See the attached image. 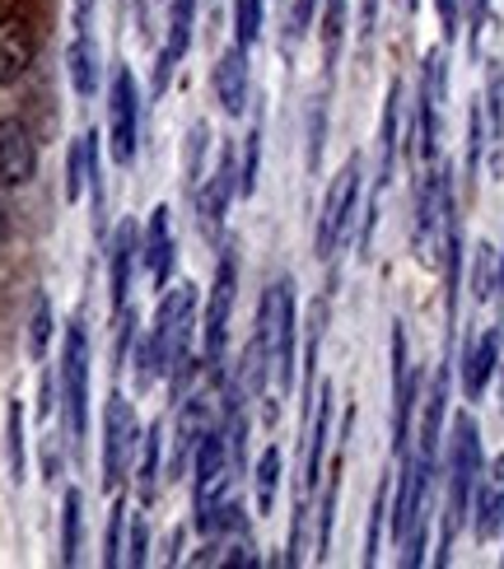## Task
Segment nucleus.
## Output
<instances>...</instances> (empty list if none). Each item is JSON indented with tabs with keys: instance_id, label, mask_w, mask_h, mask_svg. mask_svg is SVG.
<instances>
[{
	"instance_id": "obj_13",
	"label": "nucleus",
	"mask_w": 504,
	"mask_h": 569,
	"mask_svg": "<svg viewBox=\"0 0 504 569\" xmlns=\"http://www.w3.org/2000/svg\"><path fill=\"white\" fill-rule=\"evenodd\" d=\"M38 173L33 136L19 117H0V187H23Z\"/></svg>"
},
{
	"instance_id": "obj_29",
	"label": "nucleus",
	"mask_w": 504,
	"mask_h": 569,
	"mask_svg": "<svg viewBox=\"0 0 504 569\" xmlns=\"http://www.w3.org/2000/svg\"><path fill=\"white\" fill-rule=\"evenodd\" d=\"M388 509H393V477H383L374 490V513H369V532H365V565L378 560V541H383V523H388Z\"/></svg>"
},
{
	"instance_id": "obj_37",
	"label": "nucleus",
	"mask_w": 504,
	"mask_h": 569,
	"mask_svg": "<svg viewBox=\"0 0 504 569\" xmlns=\"http://www.w3.org/2000/svg\"><path fill=\"white\" fill-rule=\"evenodd\" d=\"M234 38L238 47H253L261 38V0H234Z\"/></svg>"
},
{
	"instance_id": "obj_18",
	"label": "nucleus",
	"mask_w": 504,
	"mask_h": 569,
	"mask_svg": "<svg viewBox=\"0 0 504 569\" xmlns=\"http://www.w3.org/2000/svg\"><path fill=\"white\" fill-rule=\"evenodd\" d=\"M168 216H174L168 206H155V216L146 224V239H140V262H146V271H150L155 284H168V271H174V257H178L174 224H168Z\"/></svg>"
},
{
	"instance_id": "obj_25",
	"label": "nucleus",
	"mask_w": 504,
	"mask_h": 569,
	"mask_svg": "<svg viewBox=\"0 0 504 569\" xmlns=\"http://www.w3.org/2000/svg\"><path fill=\"white\" fill-rule=\"evenodd\" d=\"M80 537H85V495L70 486L61 505V565L80 560Z\"/></svg>"
},
{
	"instance_id": "obj_14",
	"label": "nucleus",
	"mask_w": 504,
	"mask_h": 569,
	"mask_svg": "<svg viewBox=\"0 0 504 569\" xmlns=\"http://www.w3.org/2000/svg\"><path fill=\"white\" fill-rule=\"evenodd\" d=\"M210 84H215V103L225 108V117H244L248 108V89H253V76H248V47H225L220 61L210 70Z\"/></svg>"
},
{
	"instance_id": "obj_19",
	"label": "nucleus",
	"mask_w": 504,
	"mask_h": 569,
	"mask_svg": "<svg viewBox=\"0 0 504 569\" xmlns=\"http://www.w3.org/2000/svg\"><path fill=\"white\" fill-rule=\"evenodd\" d=\"M397 146H402V80L388 84V99H383V122H378V178H374V197L393 182L397 169Z\"/></svg>"
},
{
	"instance_id": "obj_27",
	"label": "nucleus",
	"mask_w": 504,
	"mask_h": 569,
	"mask_svg": "<svg viewBox=\"0 0 504 569\" xmlns=\"http://www.w3.org/2000/svg\"><path fill=\"white\" fill-rule=\"evenodd\" d=\"M253 481H257V513H271L276 509V486H280V448L276 443L261 448Z\"/></svg>"
},
{
	"instance_id": "obj_42",
	"label": "nucleus",
	"mask_w": 504,
	"mask_h": 569,
	"mask_svg": "<svg viewBox=\"0 0 504 569\" xmlns=\"http://www.w3.org/2000/svg\"><path fill=\"white\" fill-rule=\"evenodd\" d=\"M458 6H463V0H435L439 23H444V42H453V38H458Z\"/></svg>"
},
{
	"instance_id": "obj_7",
	"label": "nucleus",
	"mask_w": 504,
	"mask_h": 569,
	"mask_svg": "<svg viewBox=\"0 0 504 569\" xmlns=\"http://www.w3.org/2000/svg\"><path fill=\"white\" fill-rule=\"evenodd\" d=\"M140 448V425H136V411L122 392L108 397V411H103V486L117 490L127 481L131 471V458Z\"/></svg>"
},
{
	"instance_id": "obj_39",
	"label": "nucleus",
	"mask_w": 504,
	"mask_h": 569,
	"mask_svg": "<svg viewBox=\"0 0 504 569\" xmlns=\"http://www.w3.org/2000/svg\"><path fill=\"white\" fill-rule=\"evenodd\" d=\"M122 523H127V505L117 500L108 513V547H103V565H122Z\"/></svg>"
},
{
	"instance_id": "obj_17",
	"label": "nucleus",
	"mask_w": 504,
	"mask_h": 569,
	"mask_svg": "<svg viewBox=\"0 0 504 569\" xmlns=\"http://www.w3.org/2000/svg\"><path fill=\"white\" fill-rule=\"evenodd\" d=\"M448 378H453V360H444L429 378V392H425V416H421V439H416V453L425 458H439V439H444V416H448Z\"/></svg>"
},
{
	"instance_id": "obj_12",
	"label": "nucleus",
	"mask_w": 504,
	"mask_h": 569,
	"mask_svg": "<svg viewBox=\"0 0 504 569\" xmlns=\"http://www.w3.org/2000/svg\"><path fill=\"white\" fill-rule=\"evenodd\" d=\"M191 29H197V0H168V38H164L159 57H155V93L168 89V80H174L178 61L187 57Z\"/></svg>"
},
{
	"instance_id": "obj_30",
	"label": "nucleus",
	"mask_w": 504,
	"mask_h": 569,
	"mask_svg": "<svg viewBox=\"0 0 504 569\" xmlns=\"http://www.w3.org/2000/svg\"><path fill=\"white\" fill-rule=\"evenodd\" d=\"M482 154H486V103L472 99V108H467V182H476V173H482Z\"/></svg>"
},
{
	"instance_id": "obj_32",
	"label": "nucleus",
	"mask_w": 504,
	"mask_h": 569,
	"mask_svg": "<svg viewBox=\"0 0 504 569\" xmlns=\"http://www.w3.org/2000/svg\"><path fill=\"white\" fill-rule=\"evenodd\" d=\"M495 271H500V252L491 243H476V257H472V299L486 303L495 295Z\"/></svg>"
},
{
	"instance_id": "obj_21",
	"label": "nucleus",
	"mask_w": 504,
	"mask_h": 569,
	"mask_svg": "<svg viewBox=\"0 0 504 569\" xmlns=\"http://www.w3.org/2000/svg\"><path fill=\"white\" fill-rule=\"evenodd\" d=\"M136 262H140V229L127 220L122 229H117V239H112V308H127Z\"/></svg>"
},
{
	"instance_id": "obj_33",
	"label": "nucleus",
	"mask_w": 504,
	"mask_h": 569,
	"mask_svg": "<svg viewBox=\"0 0 504 569\" xmlns=\"http://www.w3.org/2000/svg\"><path fill=\"white\" fill-rule=\"evenodd\" d=\"M486 112H491V140L495 150H504V70L491 61V76H486Z\"/></svg>"
},
{
	"instance_id": "obj_10",
	"label": "nucleus",
	"mask_w": 504,
	"mask_h": 569,
	"mask_svg": "<svg viewBox=\"0 0 504 569\" xmlns=\"http://www.w3.org/2000/svg\"><path fill=\"white\" fill-rule=\"evenodd\" d=\"M234 192H238V159H234V146H225L220 159H215V173H206V182L197 187V216H201L206 243H220Z\"/></svg>"
},
{
	"instance_id": "obj_38",
	"label": "nucleus",
	"mask_w": 504,
	"mask_h": 569,
	"mask_svg": "<svg viewBox=\"0 0 504 569\" xmlns=\"http://www.w3.org/2000/svg\"><path fill=\"white\" fill-rule=\"evenodd\" d=\"M47 341H52V303H47V295H38L33 322H29V355H33V360H42V355H47Z\"/></svg>"
},
{
	"instance_id": "obj_45",
	"label": "nucleus",
	"mask_w": 504,
	"mask_h": 569,
	"mask_svg": "<svg viewBox=\"0 0 504 569\" xmlns=\"http://www.w3.org/2000/svg\"><path fill=\"white\" fill-rule=\"evenodd\" d=\"M0 239H6V210H0Z\"/></svg>"
},
{
	"instance_id": "obj_23",
	"label": "nucleus",
	"mask_w": 504,
	"mask_h": 569,
	"mask_svg": "<svg viewBox=\"0 0 504 569\" xmlns=\"http://www.w3.org/2000/svg\"><path fill=\"white\" fill-rule=\"evenodd\" d=\"M93 169H99V136L85 131L76 146H70V159H66V201H70V206L85 197Z\"/></svg>"
},
{
	"instance_id": "obj_16",
	"label": "nucleus",
	"mask_w": 504,
	"mask_h": 569,
	"mask_svg": "<svg viewBox=\"0 0 504 569\" xmlns=\"http://www.w3.org/2000/svg\"><path fill=\"white\" fill-rule=\"evenodd\" d=\"M504 528V453L482 471V481L472 490V532L476 541H491Z\"/></svg>"
},
{
	"instance_id": "obj_15",
	"label": "nucleus",
	"mask_w": 504,
	"mask_h": 569,
	"mask_svg": "<svg viewBox=\"0 0 504 569\" xmlns=\"http://www.w3.org/2000/svg\"><path fill=\"white\" fill-rule=\"evenodd\" d=\"M500 346H504L500 322L463 346V397L467 401H482V392L491 388V378L500 373Z\"/></svg>"
},
{
	"instance_id": "obj_34",
	"label": "nucleus",
	"mask_w": 504,
	"mask_h": 569,
	"mask_svg": "<svg viewBox=\"0 0 504 569\" xmlns=\"http://www.w3.org/2000/svg\"><path fill=\"white\" fill-rule=\"evenodd\" d=\"M323 140H327V93H318L308 108V173L323 169Z\"/></svg>"
},
{
	"instance_id": "obj_22",
	"label": "nucleus",
	"mask_w": 504,
	"mask_h": 569,
	"mask_svg": "<svg viewBox=\"0 0 504 569\" xmlns=\"http://www.w3.org/2000/svg\"><path fill=\"white\" fill-rule=\"evenodd\" d=\"M66 70H70V84H76L80 99H93L99 93V47H93V33H76L66 52Z\"/></svg>"
},
{
	"instance_id": "obj_8",
	"label": "nucleus",
	"mask_w": 504,
	"mask_h": 569,
	"mask_svg": "<svg viewBox=\"0 0 504 569\" xmlns=\"http://www.w3.org/2000/svg\"><path fill=\"white\" fill-rule=\"evenodd\" d=\"M421 401V373L412 365V350H406V331L402 322H393V453L402 458L412 448V416Z\"/></svg>"
},
{
	"instance_id": "obj_9",
	"label": "nucleus",
	"mask_w": 504,
	"mask_h": 569,
	"mask_svg": "<svg viewBox=\"0 0 504 569\" xmlns=\"http://www.w3.org/2000/svg\"><path fill=\"white\" fill-rule=\"evenodd\" d=\"M108 136H112V159L131 163L140 140V89L127 66H117L108 84Z\"/></svg>"
},
{
	"instance_id": "obj_2",
	"label": "nucleus",
	"mask_w": 504,
	"mask_h": 569,
	"mask_svg": "<svg viewBox=\"0 0 504 569\" xmlns=\"http://www.w3.org/2000/svg\"><path fill=\"white\" fill-rule=\"evenodd\" d=\"M257 346L267 350L276 392L295 388V280H276L257 308Z\"/></svg>"
},
{
	"instance_id": "obj_3",
	"label": "nucleus",
	"mask_w": 504,
	"mask_h": 569,
	"mask_svg": "<svg viewBox=\"0 0 504 569\" xmlns=\"http://www.w3.org/2000/svg\"><path fill=\"white\" fill-rule=\"evenodd\" d=\"M238 477L234 458H229V435L220 425H210L206 439L197 443V458H191V509H197V532H215V513L229 500V481Z\"/></svg>"
},
{
	"instance_id": "obj_28",
	"label": "nucleus",
	"mask_w": 504,
	"mask_h": 569,
	"mask_svg": "<svg viewBox=\"0 0 504 569\" xmlns=\"http://www.w3.org/2000/svg\"><path fill=\"white\" fill-rule=\"evenodd\" d=\"M206 150H210V127L206 122H191V131H187V159H182V182H187V192L197 197V187H201V178H206Z\"/></svg>"
},
{
	"instance_id": "obj_26",
	"label": "nucleus",
	"mask_w": 504,
	"mask_h": 569,
	"mask_svg": "<svg viewBox=\"0 0 504 569\" xmlns=\"http://www.w3.org/2000/svg\"><path fill=\"white\" fill-rule=\"evenodd\" d=\"M159 448H164V425L155 420L146 439H140L136 448V458H140V505H150L155 500V486H159Z\"/></svg>"
},
{
	"instance_id": "obj_41",
	"label": "nucleus",
	"mask_w": 504,
	"mask_h": 569,
	"mask_svg": "<svg viewBox=\"0 0 504 569\" xmlns=\"http://www.w3.org/2000/svg\"><path fill=\"white\" fill-rule=\"evenodd\" d=\"M146 547H150V528H146V513H136V518H131V547H127L122 560L140 569V565H146Z\"/></svg>"
},
{
	"instance_id": "obj_6",
	"label": "nucleus",
	"mask_w": 504,
	"mask_h": 569,
	"mask_svg": "<svg viewBox=\"0 0 504 569\" xmlns=\"http://www.w3.org/2000/svg\"><path fill=\"white\" fill-rule=\"evenodd\" d=\"M355 201H359V154H350L342 163V173L332 178L327 197H323V210H318V233H314V252L323 262H332L336 248H342L346 229H350V216H355Z\"/></svg>"
},
{
	"instance_id": "obj_1",
	"label": "nucleus",
	"mask_w": 504,
	"mask_h": 569,
	"mask_svg": "<svg viewBox=\"0 0 504 569\" xmlns=\"http://www.w3.org/2000/svg\"><path fill=\"white\" fill-rule=\"evenodd\" d=\"M482 481V430L476 416L463 411L453 420V443H448V490H444V528H439V565H448L453 541H458L463 523L472 518V490Z\"/></svg>"
},
{
	"instance_id": "obj_20",
	"label": "nucleus",
	"mask_w": 504,
	"mask_h": 569,
	"mask_svg": "<svg viewBox=\"0 0 504 569\" xmlns=\"http://www.w3.org/2000/svg\"><path fill=\"white\" fill-rule=\"evenodd\" d=\"M33 66V33L23 19H0V84H14Z\"/></svg>"
},
{
	"instance_id": "obj_24",
	"label": "nucleus",
	"mask_w": 504,
	"mask_h": 569,
	"mask_svg": "<svg viewBox=\"0 0 504 569\" xmlns=\"http://www.w3.org/2000/svg\"><path fill=\"white\" fill-rule=\"evenodd\" d=\"M342 471H346V439H342V448H336L332 462H327V495H323V505H318V560H327V551H332L336 500H342Z\"/></svg>"
},
{
	"instance_id": "obj_35",
	"label": "nucleus",
	"mask_w": 504,
	"mask_h": 569,
	"mask_svg": "<svg viewBox=\"0 0 504 569\" xmlns=\"http://www.w3.org/2000/svg\"><path fill=\"white\" fill-rule=\"evenodd\" d=\"M6 435H10V477L23 481V471H29V453H23V407H19V397L10 401Z\"/></svg>"
},
{
	"instance_id": "obj_40",
	"label": "nucleus",
	"mask_w": 504,
	"mask_h": 569,
	"mask_svg": "<svg viewBox=\"0 0 504 569\" xmlns=\"http://www.w3.org/2000/svg\"><path fill=\"white\" fill-rule=\"evenodd\" d=\"M314 10H318V0H295L290 19H285V47H295V42L308 33V23H314Z\"/></svg>"
},
{
	"instance_id": "obj_11",
	"label": "nucleus",
	"mask_w": 504,
	"mask_h": 569,
	"mask_svg": "<svg viewBox=\"0 0 504 569\" xmlns=\"http://www.w3.org/2000/svg\"><path fill=\"white\" fill-rule=\"evenodd\" d=\"M308 435H304V467H299V500L318 490L323 462H327V435H332V383H318L314 392V411L304 416Z\"/></svg>"
},
{
	"instance_id": "obj_5",
	"label": "nucleus",
	"mask_w": 504,
	"mask_h": 569,
	"mask_svg": "<svg viewBox=\"0 0 504 569\" xmlns=\"http://www.w3.org/2000/svg\"><path fill=\"white\" fill-rule=\"evenodd\" d=\"M61 407L70 443L85 448L89 439V337L80 322H66V355H61Z\"/></svg>"
},
{
	"instance_id": "obj_4",
	"label": "nucleus",
	"mask_w": 504,
	"mask_h": 569,
	"mask_svg": "<svg viewBox=\"0 0 504 569\" xmlns=\"http://www.w3.org/2000/svg\"><path fill=\"white\" fill-rule=\"evenodd\" d=\"M234 295H238V252L225 248L220 267H215L210 284V308H206V346H201V373L210 383L225 378V341H229V313H234Z\"/></svg>"
},
{
	"instance_id": "obj_43",
	"label": "nucleus",
	"mask_w": 504,
	"mask_h": 569,
	"mask_svg": "<svg viewBox=\"0 0 504 569\" xmlns=\"http://www.w3.org/2000/svg\"><path fill=\"white\" fill-rule=\"evenodd\" d=\"M378 6L383 0H365V6H359V38H374V29H378Z\"/></svg>"
},
{
	"instance_id": "obj_36",
	"label": "nucleus",
	"mask_w": 504,
	"mask_h": 569,
	"mask_svg": "<svg viewBox=\"0 0 504 569\" xmlns=\"http://www.w3.org/2000/svg\"><path fill=\"white\" fill-rule=\"evenodd\" d=\"M257 173H261V131L253 127L244 136V163H238V192H244V197L257 192Z\"/></svg>"
},
{
	"instance_id": "obj_44",
	"label": "nucleus",
	"mask_w": 504,
	"mask_h": 569,
	"mask_svg": "<svg viewBox=\"0 0 504 569\" xmlns=\"http://www.w3.org/2000/svg\"><path fill=\"white\" fill-rule=\"evenodd\" d=\"M495 295L504 299V248H500V271H495Z\"/></svg>"
},
{
	"instance_id": "obj_46",
	"label": "nucleus",
	"mask_w": 504,
	"mask_h": 569,
	"mask_svg": "<svg viewBox=\"0 0 504 569\" xmlns=\"http://www.w3.org/2000/svg\"><path fill=\"white\" fill-rule=\"evenodd\" d=\"M500 369H504V365H500Z\"/></svg>"
},
{
	"instance_id": "obj_31",
	"label": "nucleus",
	"mask_w": 504,
	"mask_h": 569,
	"mask_svg": "<svg viewBox=\"0 0 504 569\" xmlns=\"http://www.w3.org/2000/svg\"><path fill=\"white\" fill-rule=\"evenodd\" d=\"M342 38H346V0H323V61H327V70L336 66Z\"/></svg>"
}]
</instances>
